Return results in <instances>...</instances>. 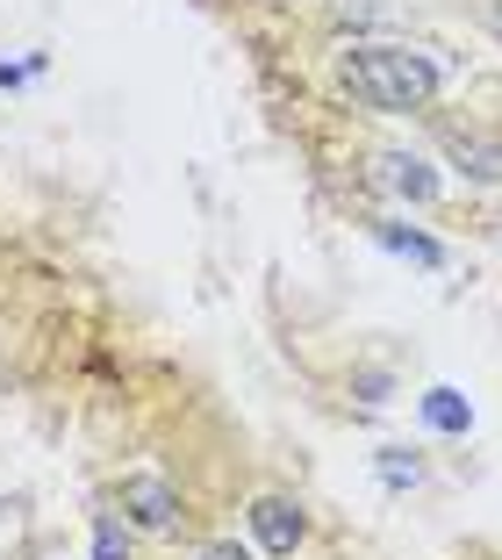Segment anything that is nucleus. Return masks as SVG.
Returning a JSON list of instances; mask_svg holds the SVG:
<instances>
[{
  "mask_svg": "<svg viewBox=\"0 0 502 560\" xmlns=\"http://www.w3.org/2000/svg\"><path fill=\"white\" fill-rule=\"evenodd\" d=\"M345 86H352L366 108H388L395 116V108H423V101L437 94V66L409 44H366V50H352Z\"/></svg>",
  "mask_w": 502,
  "mask_h": 560,
  "instance_id": "f257e3e1",
  "label": "nucleus"
},
{
  "mask_svg": "<svg viewBox=\"0 0 502 560\" xmlns=\"http://www.w3.org/2000/svg\"><path fill=\"white\" fill-rule=\"evenodd\" d=\"M122 511H130L144 532H165L179 517V495H173V481H159V475H130L122 481Z\"/></svg>",
  "mask_w": 502,
  "mask_h": 560,
  "instance_id": "f03ea898",
  "label": "nucleus"
},
{
  "mask_svg": "<svg viewBox=\"0 0 502 560\" xmlns=\"http://www.w3.org/2000/svg\"><path fill=\"white\" fill-rule=\"evenodd\" d=\"M252 532H259L266 553H294V546H302V532H308V517L294 511L288 495H259V503H252Z\"/></svg>",
  "mask_w": 502,
  "mask_h": 560,
  "instance_id": "7ed1b4c3",
  "label": "nucleus"
},
{
  "mask_svg": "<svg viewBox=\"0 0 502 560\" xmlns=\"http://www.w3.org/2000/svg\"><path fill=\"white\" fill-rule=\"evenodd\" d=\"M381 180H388L395 195H409V201H431L437 195V173L423 159H402V151H395V159H381Z\"/></svg>",
  "mask_w": 502,
  "mask_h": 560,
  "instance_id": "20e7f679",
  "label": "nucleus"
},
{
  "mask_svg": "<svg viewBox=\"0 0 502 560\" xmlns=\"http://www.w3.org/2000/svg\"><path fill=\"white\" fill-rule=\"evenodd\" d=\"M423 424H431V431H467L474 402L459 396V388H431V396H423Z\"/></svg>",
  "mask_w": 502,
  "mask_h": 560,
  "instance_id": "39448f33",
  "label": "nucleus"
},
{
  "mask_svg": "<svg viewBox=\"0 0 502 560\" xmlns=\"http://www.w3.org/2000/svg\"><path fill=\"white\" fill-rule=\"evenodd\" d=\"M373 237H381V245H388L395 259H409V266H445V252H437L423 231H402V223H381Z\"/></svg>",
  "mask_w": 502,
  "mask_h": 560,
  "instance_id": "423d86ee",
  "label": "nucleus"
},
{
  "mask_svg": "<svg viewBox=\"0 0 502 560\" xmlns=\"http://www.w3.org/2000/svg\"><path fill=\"white\" fill-rule=\"evenodd\" d=\"M381 481H388V489H417L423 460H417V453H402V445H388V453H381Z\"/></svg>",
  "mask_w": 502,
  "mask_h": 560,
  "instance_id": "0eeeda50",
  "label": "nucleus"
},
{
  "mask_svg": "<svg viewBox=\"0 0 502 560\" xmlns=\"http://www.w3.org/2000/svg\"><path fill=\"white\" fill-rule=\"evenodd\" d=\"M94 560H130V553H122V532H115V525L94 532Z\"/></svg>",
  "mask_w": 502,
  "mask_h": 560,
  "instance_id": "6e6552de",
  "label": "nucleus"
},
{
  "mask_svg": "<svg viewBox=\"0 0 502 560\" xmlns=\"http://www.w3.org/2000/svg\"><path fill=\"white\" fill-rule=\"evenodd\" d=\"M201 560H252V553H244V546H230V539H223V546H209V553H201Z\"/></svg>",
  "mask_w": 502,
  "mask_h": 560,
  "instance_id": "1a4fd4ad",
  "label": "nucleus"
},
{
  "mask_svg": "<svg viewBox=\"0 0 502 560\" xmlns=\"http://www.w3.org/2000/svg\"><path fill=\"white\" fill-rule=\"evenodd\" d=\"M0 525H8V503H0Z\"/></svg>",
  "mask_w": 502,
  "mask_h": 560,
  "instance_id": "9d476101",
  "label": "nucleus"
}]
</instances>
